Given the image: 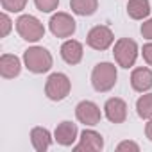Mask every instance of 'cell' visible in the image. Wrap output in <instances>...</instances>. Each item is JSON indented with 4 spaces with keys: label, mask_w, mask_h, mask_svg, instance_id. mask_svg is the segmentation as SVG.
Masks as SVG:
<instances>
[{
    "label": "cell",
    "mask_w": 152,
    "mask_h": 152,
    "mask_svg": "<svg viewBox=\"0 0 152 152\" xmlns=\"http://www.w3.org/2000/svg\"><path fill=\"white\" fill-rule=\"evenodd\" d=\"M124 150H132V152H138L140 147L134 143V141H124L118 145V152H124Z\"/></svg>",
    "instance_id": "cell-23"
},
{
    "label": "cell",
    "mask_w": 152,
    "mask_h": 152,
    "mask_svg": "<svg viewBox=\"0 0 152 152\" xmlns=\"http://www.w3.org/2000/svg\"><path fill=\"white\" fill-rule=\"evenodd\" d=\"M150 13V4L148 0H129L127 4V15L132 20H143Z\"/></svg>",
    "instance_id": "cell-16"
},
{
    "label": "cell",
    "mask_w": 152,
    "mask_h": 152,
    "mask_svg": "<svg viewBox=\"0 0 152 152\" xmlns=\"http://www.w3.org/2000/svg\"><path fill=\"white\" fill-rule=\"evenodd\" d=\"M104 147V140L99 132L95 131H83L81 134V143L75 147V152H97V150H102Z\"/></svg>",
    "instance_id": "cell-10"
},
{
    "label": "cell",
    "mask_w": 152,
    "mask_h": 152,
    "mask_svg": "<svg viewBox=\"0 0 152 152\" xmlns=\"http://www.w3.org/2000/svg\"><path fill=\"white\" fill-rule=\"evenodd\" d=\"M141 36L147 38V39H152V18L147 20V22L141 25Z\"/></svg>",
    "instance_id": "cell-22"
},
{
    "label": "cell",
    "mask_w": 152,
    "mask_h": 152,
    "mask_svg": "<svg viewBox=\"0 0 152 152\" xmlns=\"http://www.w3.org/2000/svg\"><path fill=\"white\" fill-rule=\"evenodd\" d=\"M75 115H77V120L81 124H86V125H97L100 122V118H102L99 106L90 102V100L79 102L77 107H75Z\"/></svg>",
    "instance_id": "cell-8"
},
{
    "label": "cell",
    "mask_w": 152,
    "mask_h": 152,
    "mask_svg": "<svg viewBox=\"0 0 152 152\" xmlns=\"http://www.w3.org/2000/svg\"><path fill=\"white\" fill-rule=\"evenodd\" d=\"M0 22H2L0 36H2V38H6V36L9 34V31H11V20H9V16H7V15H2V16H0Z\"/></svg>",
    "instance_id": "cell-21"
},
{
    "label": "cell",
    "mask_w": 152,
    "mask_h": 152,
    "mask_svg": "<svg viewBox=\"0 0 152 152\" xmlns=\"http://www.w3.org/2000/svg\"><path fill=\"white\" fill-rule=\"evenodd\" d=\"M34 4L41 13H50V11H54L57 7L59 0H34Z\"/></svg>",
    "instance_id": "cell-20"
},
{
    "label": "cell",
    "mask_w": 152,
    "mask_h": 152,
    "mask_svg": "<svg viewBox=\"0 0 152 152\" xmlns=\"http://www.w3.org/2000/svg\"><path fill=\"white\" fill-rule=\"evenodd\" d=\"M88 45L95 50H106L111 43H113V32L109 27L106 25H97L93 27L90 32H88V38H86Z\"/></svg>",
    "instance_id": "cell-7"
},
{
    "label": "cell",
    "mask_w": 152,
    "mask_h": 152,
    "mask_svg": "<svg viewBox=\"0 0 152 152\" xmlns=\"http://www.w3.org/2000/svg\"><path fill=\"white\" fill-rule=\"evenodd\" d=\"M31 141H32V145H34V148H36L38 152H43V150H47V148L50 147L52 138H50V132H48L47 129H43V127H34V129L31 131Z\"/></svg>",
    "instance_id": "cell-15"
},
{
    "label": "cell",
    "mask_w": 152,
    "mask_h": 152,
    "mask_svg": "<svg viewBox=\"0 0 152 152\" xmlns=\"http://www.w3.org/2000/svg\"><path fill=\"white\" fill-rule=\"evenodd\" d=\"M70 88H72L70 79L66 77L64 73H52L50 77L47 79L45 93H47V97H48L50 100L59 102V100H63V99H66V97H68Z\"/></svg>",
    "instance_id": "cell-4"
},
{
    "label": "cell",
    "mask_w": 152,
    "mask_h": 152,
    "mask_svg": "<svg viewBox=\"0 0 152 152\" xmlns=\"http://www.w3.org/2000/svg\"><path fill=\"white\" fill-rule=\"evenodd\" d=\"M106 109V116L109 122L113 124H122L127 118V104L122 99H109L104 106Z\"/></svg>",
    "instance_id": "cell-9"
},
{
    "label": "cell",
    "mask_w": 152,
    "mask_h": 152,
    "mask_svg": "<svg viewBox=\"0 0 152 152\" xmlns=\"http://www.w3.org/2000/svg\"><path fill=\"white\" fill-rule=\"evenodd\" d=\"M131 84L136 91H148L152 88V72L148 68H136L131 75Z\"/></svg>",
    "instance_id": "cell-14"
},
{
    "label": "cell",
    "mask_w": 152,
    "mask_h": 152,
    "mask_svg": "<svg viewBox=\"0 0 152 152\" xmlns=\"http://www.w3.org/2000/svg\"><path fill=\"white\" fill-rule=\"evenodd\" d=\"M23 61L27 70L32 73H45L52 68V56L43 47H31L23 54Z\"/></svg>",
    "instance_id": "cell-1"
},
{
    "label": "cell",
    "mask_w": 152,
    "mask_h": 152,
    "mask_svg": "<svg viewBox=\"0 0 152 152\" xmlns=\"http://www.w3.org/2000/svg\"><path fill=\"white\" fill-rule=\"evenodd\" d=\"M56 141L59 145H64V147H70L75 140H77V125L72 124V122H61L57 127H56Z\"/></svg>",
    "instance_id": "cell-11"
},
{
    "label": "cell",
    "mask_w": 152,
    "mask_h": 152,
    "mask_svg": "<svg viewBox=\"0 0 152 152\" xmlns=\"http://www.w3.org/2000/svg\"><path fill=\"white\" fill-rule=\"evenodd\" d=\"M22 70V64H20V59L16 56H11V54H4L0 57V75L4 79H13L20 73Z\"/></svg>",
    "instance_id": "cell-12"
},
{
    "label": "cell",
    "mask_w": 152,
    "mask_h": 152,
    "mask_svg": "<svg viewBox=\"0 0 152 152\" xmlns=\"http://www.w3.org/2000/svg\"><path fill=\"white\" fill-rule=\"evenodd\" d=\"M143 59L147 61L148 66H152V43H147L143 47Z\"/></svg>",
    "instance_id": "cell-24"
},
{
    "label": "cell",
    "mask_w": 152,
    "mask_h": 152,
    "mask_svg": "<svg viewBox=\"0 0 152 152\" xmlns=\"http://www.w3.org/2000/svg\"><path fill=\"white\" fill-rule=\"evenodd\" d=\"M145 134H147V138L152 141V120L147 124V127H145Z\"/></svg>",
    "instance_id": "cell-25"
},
{
    "label": "cell",
    "mask_w": 152,
    "mask_h": 152,
    "mask_svg": "<svg viewBox=\"0 0 152 152\" xmlns=\"http://www.w3.org/2000/svg\"><path fill=\"white\" fill-rule=\"evenodd\" d=\"M70 7L79 16H91L97 11L99 2L97 0H70Z\"/></svg>",
    "instance_id": "cell-17"
},
{
    "label": "cell",
    "mask_w": 152,
    "mask_h": 152,
    "mask_svg": "<svg viewBox=\"0 0 152 152\" xmlns=\"http://www.w3.org/2000/svg\"><path fill=\"white\" fill-rule=\"evenodd\" d=\"M136 109L140 118H152V93L141 95L136 102Z\"/></svg>",
    "instance_id": "cell-18"
},
{
    "label": "cell",
    "mask_w": 152,
    "mask_h": 152,
    "mask_svg": "<svg viewBox=\"0 0 152 152\" xmlns=\"http://www.w3.org/2000/svg\"><path fill=\"white\" fill-rule=\"evenodd\" d=\"M61 57L68 63V64H77L83 59V45L75 39L64 41L61 47Z\"/></svg>",
    "instance_id": "cell-13"
},
{
    "label": "cell",
    "mask_w": 152,
    "mask_h": 152,
    "mask_svg": "<svg viewBox=\"0 0 152 152\" xmlns=\"http://www.w3.org/2000/svg\"><path fill=\"white\" fill-rule=\"evenodd\" d=\"M50 31L57 38H68L75 32V20L66 13H57L50 18Z\"/></svg>",
    "instance_id": "cell-6"
},
{
    "label": "cell",
    "mask_w": 152,
    "mask_h": 152,
    "mask_svg": "<svg viewBox=\"0 0 152 152\" xmlns=\"http://www.w3.org/2000/svg\"><path fill=\"white\" fill-rule=\"evenodd\" d=\"M113 54H115V59H116V63H118L120 66L129 68V66H132L134 61H136L138 45H136V41H132V39H129V38H122V39L116 41Z\"/></svg>",
    "instance_id": "cell-5"
},
{
    "label": "cell",
    "mask_w": 152,
    "mask_h": 152,
    "mask_svg": "<svg viewBox=\"0 0 152 152\" xmlns=\"http://www.w3.org/2000/svg\"><path fill=\"white\" fill-rule=\"evenodd\" d=\"M2 2V7L9 13H20L22 9H25L27 0H0Z\"/></svg>",
    "instance_id": "cell-19"
},
{
    "label": "cell",
    "mask_w": 152,
    "mask_h": 152,
    "mask_svg": "<svg viewBox=\"0 0 152 152\" xmlns=\"http://www.w3.org/2000/svg\"><path fill=\"white\" fill-rule=\"evenodd\" d=\"M16 31L25 41H38L45 36V27L43 23L31 15H23L16 20Z\"/></svg>",
    "instance_id": "cell-3"
},
{
    "label": "cell",
    "mask_w": 152,
    "mask_h": 152,
    "mask_svg": "<svg viewBox=\"0 0 152 152\" xmlns=\"http://www.w3.org/2000/svg\"><path fill=\"white\" fill-rule=\"evenodd\" d=\"M116 83V68L111 63H99L91 72V84L97 91H109Z\"/></svg>",
    "instance_id": "cell-2"
}]
</instances>
